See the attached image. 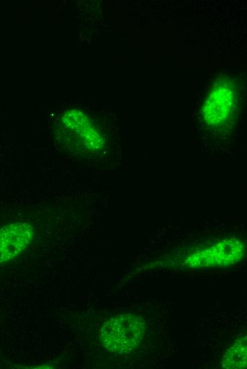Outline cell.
I'll return each mask as SVG.
<instances>
[{"label":"cell","mask_w":247,"mask_h":369,"mask_svg":"<svg viewBox=\"0 0 247 369\" xmlns=\"http://www.w3.org/2000/svg\"><path fill=\"white\" fill-rule=\"evenodd\" d=\"M145 334L144 320L127 314L111 317L104 322L100 338L104 347L118 354L128 353L141 342Z\"/></svg>","instance_id":"1"},{"label":"cell","mask_w":247,"mask_h":369,"mask_svg":"<svg viewBox=\"0 0 247 369\" xmlns=\"http://www.w3.org/2000/svg\"><path fill=\"white\" fill-rule=\"evenodd\" d=\"M35 236V226L28 221H15L0 226V265L22 253Z\"/></svg>","instance_id":"2"},{"label":"cell","mask_w":247,"mask_h":369,"mask_svg":"<svg viewBox=\"0 0 247 369\" xmlns=\"http://www.w3.org/2000/svg\"><path fill=\"white\" fill-rule=\"evenodd\" d=\"M243 251V245L238 241L225 240L190 255L185 264L192 268L226 265L238 260Z\"/></svg>","instance_id":"3"},{"label":"cell","mask_w":247,"mask_h":369,"mask_svg":"<svg viewBox=\"0 0 247 369\" xmlns=\"http://www.w3.org/2000/svg\"><path fill=\"white\" fill-rule=\"evenodd\" d=\"M221 364L228 369L246 368V336L236 341L226 352Z\"/></svg>","instance_id":"4"}]
</instances>
